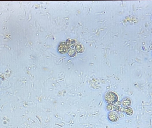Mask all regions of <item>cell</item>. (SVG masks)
Returning a JSON list of instances; mask_svg holds the SVG:
<instances>
[{"mask_svg": "<svg viewBox=\"0 0 152 128\" xmlns=\"http://www.w3.org/2000/svg\"><path fill=\"white\" fill-rule=\"evenodd\" d=\"M104 99L108 105L114 106L118 102V97L115 92L110 91L105 93L104 95Z\"/></svg>", "mask_w": 152, "mask_h": 128, "instance_id": "cell-1", "label": "cell"}, {"mask_svg": "<svg viewBox=\"0 0 152 128\" xmlns=\"http://www.w3.org/2000/svg\"><path fill=\"white\" fill-rule=\"evenodd\" d=\"M108 119L111 122H117L119 120V117L117 112L115 111L110 112L108 114Z\"/></svg>", "mask_w": 152, "mask_h": 128, "instance_id": "cell-2", "label": "cell"}, {"mask_svg": "<svg viewBox=\"0 0 152 128\" xmlns=\"http://www.w3.org/2000/svg\"><path fill=\"white\" fill-rule=\"evenodd\" d=\"M69 48L65 42H62L58 46V51L60 54H65L67 52Z\"/></svg>", "mask_w": 152, "mask_h": 128, "instance_id": "cell-3", "label": "cell"}, {"mask_svg": "<svg viewBox=\"0 0 152 128\" xmlns=\"http://www.w3.org/2000/svg\"><path fill=\"white\" fill-rule=\"evenodd\" d=\"M121 104L124 108H127V107H129L130 106H131V100L129 98L125 97L122 100Z\"/></svg>", "mask_w": 152, "mask_h": 128, "instance_id": "cell-4", "label": "cell"}, {"mask_svg": "<svg viewBox=\"0 0 152 128\" xmlns=\"http://www.w3.org/2000/svg\"><path fill=\"white\" fill-rule=\"evenodd\" d=\"M66 44L69 48H73L75 45V41L71 39H68L66 41Z\"/></svg>", "mask_w": 152, "mask_h": 128, "instance_id": "cell-5", "label": "cell"}, {"mask_svg": "<svg viewBox=\"0 0 152 128\" xmlns=\"http://www.w3.org/2000/svg\"><path fill=\"white\" fill-rule=\"evenodd\" d=\"M123 112L129 116H131L133 114V110L130 107H127L126 108H124Z\"/></svg>", "mask_w": 152, "mask_h": 128, "instance_id": "cell-6", "label": "cell"}, {"mask_svg": "<svg viewBox=\"0 0 152 128\" xmlns=\"http://www.w3.org/2000/svg\"><path fill=\"white\" fill-rule=\"evenodd\" d=\"M76 51L78 53H81L84 51L83 46L81 44H77L75 46Z\"/></svg>", "mask_w": 152, "mask_h": 128, "instance_id": "cell-7", "label": "cell"}, {"mask_svg": "<svg viewBox=\"0 0 152 128\" xmlns=\"http://www.w3.org/2000/svg\"><path fill=\"white\" fill-rule=\"evenodd\" d=\"M68 55L70 57H74L76 55V51L74 49H70L68 52Z\"/></svg>", "mask_w": 152, "mask_h": 128, "instance_id": "cell-8", "label": "cell"}, {"mask_svg": "<svg viewBox=\"0 0 152 128\" xmlns=\"http://www.w3.org/2000/svg\"><path fill=\"white\" fill-rule=\"evenodd\" d=\"M106 109L108 112H111L113 111V106L111 105H107L106 106Z\"/></svg>", "mask_w": 152, "mask_h": 128, "instance_id": "cell-9", "label": "cell"}, {"mask_svg": "<svg viewBox=\"0 0 152 128\" xmlns=\"http://www.w3.org/2000/svg\"><path fill=\"white\" fill-rule=\"evenodd\" d=\"M120 110V107L118 105L113 106V110L116 112H119Z\"/></svg>", "mask_w": 152, "mask_h": 128, "instance_id": "cell-10", "label": "cell"}]
</instances>
